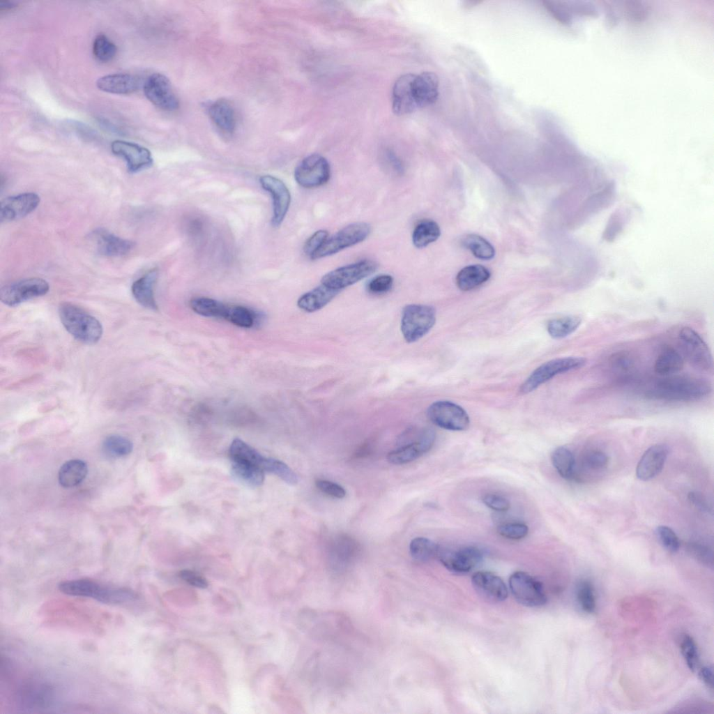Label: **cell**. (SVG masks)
I'll use <instances>...</instances> for the list:
<instances>
[{"instance_id": "obj_40", "label": "cell", "mask_w": 714, "mask_h": 714, "mask_svg": "<svg viewBox=\"0 0 714 714\" xmlns=\"http://www.w3.org/2000/svg\"><path fill=\"white\" fill-rule=\"evenodd\" d=\"M462 244L475 257L480 259H491L494 256L495 251L494 247L486 239L478 235H466L462 239Z\"/></svg>"}, {"instance_id": "obj_32", "label": "cell", "mask_w": 714, "mask_h": 714, "mask_svg": "<svg viewBox=\"0 0 714 714\" xmlns=\"http://www.w3.org/2000/svg\"><path fill=\"white\" fill-rule=\"evenodd\" d=\"M88 473L87 464L81 459L66 462L59 471V483L63 487H73L82 483Z\"/></svg>"}, {"instance_id": "obj_52", "label": "cell", "mask_w": 714, "mask_h": 714, "mask_svg": "<svg viewBox=\"0 0 714 714\" xmlns=\"http://www.w3.org/2000/svg\"><path fill=\"white\" fill-rule=\"evenodd\" d=\"M483 502L486 506L497 512L507 511L510 506L508 499L496 494H487L484 495Z\"/></svg>"}, {"instance_id": "obj_28", "label": "cell", "mask_w": 714, "mask_h": 714, "mask_svg": "<svg viewBox=\"0 0 714 714\" xmlns=\"http://www.w3.org/2000/svg\"><path fill=\"white\" fill-rule=\"evenodd\" d=\"M20 704L29 708L46 707L52 699V691L46 685L26 683L18 692Z\"/></svg>"}, {"instance_id": "obj_34", "label": "cell", "mask_w": 714, "mask_h": 714, "mask_svg": "<svg viewBox=\"0 0 714 714\" xmlns=\"http://www.w3.org/2000/svg\"><path fill=\"white\" fill-rule=\"evenodd\" d=\"M440 234V228L436 222L432 220H423L414 228L412 241L416 248H425L437 240Z\"/></svg>"}, {"instance_id": "obj_50", "label": "cell", "mask_w": 714, "mask_h": 714, "mask_svg": "<svg viewBox=\"0 0 714 714\" xmlns=\"http://www.w3.org/2000/svg\"><path fill=\"white\" fill-rule=\"evenodd\" d=\"M393 284V278L391 275L381 274L374 277L368 282L367 290L372 294H383L391 289Z\"/></svg>"}, {"instance_id": "obj_36", "label": "cell", "mask_w": 714, "mask_h": 714, "mask_svg": "<svg viewBox=\"0 0 714 714\" xmlns=\"http://www.w3.org/2000/svg\"><path fill=\"white\" fill-rule=\"evenodd\" d=\"M551 459L554 467L562 478L568 480L574 478L575 461L570 450L563 446L558 447L552 452Z\"/></svg>"}, {"instance_id": "obj_58", "label": "cell", "mask_w": 714, "mask_h": 714, "mask_svg": "<svg viewBox=\"0 0 714 714\" xmlns=\"http://www.w3.org/2000/svg\"><path fill=\"white\" fill-rule=\"evenodd\" d=\"M388 160L393 170L398 174H402L404 167L401 161L391 153L388 154Z\"/></svg>"}, {"instance_id": "obj_53", "label": "cell", "mask_w": 714, "mask_h": 714, "mask_svg": "<svg viewBox=\"0 0 714 714\" xmlns=\"http://www.w3.org/2000/svg\"><path fill=\"white\" fill-rule=\"evenodd\" d=\"M315 484L319 490L332 497L342 499L346 495L344 489L335 483L326 480H317Z\"/></svg>"}, {"instance_id": "obj_21", "label": "cell", "mask_w": 714, "mask_h": 714, "mask_svg": "<svg viewBox=\"0 0 714 714\" xmlns=\"http://www.w3.org/2000/svg\"><path fill=\"white\" fill-rule=\"evenodd\" d=\"M668 453V447L665 444H655L648 448L637 464V477L643 481L655 477L662 471Z\"/></svg>"}, {"instance_id": "obj_12", "label": "cell", "mask_w": 714, "mask_h": 714, "mask_svg": "<svg viewBox=\"0 0 714 714\" xmlns=\"http://www.w3.org/2000/svg\"><path fill=\"white\" fill-rule=\"evenodd\" d=\"M331 175L328 160L319 154L305 158L296 167L294 178L297 183L305 188H313L326 183Z\"/></svg>"}, {"instance_id": "obj_38", "label": "cell", "mask_w": 714, "mask_h": 714, "mask_svg": "<svg viewBox=\"0 0 714 714\" xmlns=\"http://www.w3.org/2000/svg\"><path fill=\"white\" fill-rule=\"evenodd\" d=\"M440 547L429 538L417 537L409 545L410 554L416 561L425 562L437 557Z\"/></svg>"}, {"instance_id": "obj_42", "label": "cell", "mask_w": 714, "mask_h": 714, "mask_svg": "<svg viewBox=\"0 0 714 714\" xmlns=\"http://www.w3.org/2000/svg\"><path fill=\"white\" fill-rule=\"evenodd\" d=\"M264 471L278 476L289 485H296L298 477L294 471L284 462L272 457H266Z\"/></svg>"}, {"instance_id": "obj_15", "label": "cell", "mask_w": 714, "mask_h": 714, "mask_svg": "<svg viewBox=\"0 0 714 714\" xmlns=\"http://www.w3.org/2000/svg\"><path fill=\"white\" fill-rule=\"evenodd\" d=\"M143 90L146 98L163 110L174 111L179 107V100L169 79L162 74L154 73L149 76Z\"/></svg>"}, {"instance_id": "obj_37", "label": "cell", "mask_w": 714, "mask_h": 714, "mask_svg": "<svg viewBox=\"0 0 714 714\" xmlns=\"http://www.w3.org/2000/svg\"><path fill=\"white\" fill-rule=\"evenodd\" d=\"M190 305L192 310L200 315L223 319L228 306L220 301L206 297L195 298L190 301Z\"/></svg>"}, {"instance_id": "obj_55", "label": "cell", "mask_w": 714, "mask_h": 714, "mask_svg": "<svg viewBox=\"0 0 714 714\" xmlns=\"http://www.w3.org/2000/svg\"><path fill=\"white\" fill-rule=\"evenodd\" d=\"M179 577L190 585L196 587L206 588L208 586L206 579L191 570H184L181 571Z\"/></svg>"}, {"instance_id": "obj_46", "label": "cell", "mask_w": 714, "mask_h": 714, "mask_svg": "<svg viewBox=\"0 0 714 714\" xmlns=\"http://www.w3.org/2000/svg\"><path fill=\"white\" fill-rule=\"evenodd\" d=\"M681 648L688 668L692 671H695L698 667L699 654L692 637L685 635L681 643Z\"/></svg>"}, {"instance_id": "obj_5", "label": "cell", "mask_w": 714, "mask_h": 714, "mask_svg": "<svg viewBox=\"0 0 714 714\" xmlns=\"http://www.w3.org/2000/svg\"><path fill=\"white\" fill-rule=\"evenodd\" d=\"M586 363L583 357L558 358L544 363L537 367L521 386L522 393H529L555 376L582 367Z\"/></svg>"}, {"instance_id": "obj_6", "label": "cell", "mask_w": 714, "mask_h": 714, "mask_svg": "<svg viewBox=\"0 0 714 714\" xmlns=\"http://www.w3.org/2000/svg\"><path fill=\"white\" fill-rule=\"evenodd\" d=\"M369 224L359 222L350 224L327 238L323 245L310 258L317 259L333 255L340 251L358 244L369 236Z\"/></svg>"}, {"instance_id": "obj_48", "label": "cell", "mask_w": 714, "mask_h": 714, "mask_svg": "<svg viewBox=\"0 0 714 714\" xmlns=\"http://www.w3.org/2000/svg\"><path fill=\"white\" fill-rule=\"evenodd\" d=\"M498 533L503 537L511 540H520L529 533L527 525L520 522L503 524L497 528Z\"/></svg>"}, {"instance_id": "obj_41", "label": "cell", "mask_w": 714, "mask_h": 714, "mask_svg": "<svg viewBox=\"0 0 714 714\" xmlns=\"http://www.w3.org/2000/svg\"><path fill=\"white\" fill-rule=\"evenodd\" d=\"M256 316L250 309L241 305H228L225 319L243 328H250L255 324Z\"/></svg>"}, {"instance_id": "obj_44", "label": "cell", "mask_w": 714, "mask_h": 714, "mask_svg": "<svg viewBox=\"0 0 714 714\" xmlns=\"http://www.w3.org/2000/svg\"><path fill=\"white\" fill-rule=\"evenodd\" d=\"M577 600L579 606L586 613H593L595 609V598L592 584L588 581H582L577 586Z\"/></svg>"}, {"instance_id": "obj_19", "label": "cell", "mask_w": 714, "mask_h": 714, "mask_svg": "<svg viewBox=\"0 0 714 714\" xmlns=\"http://www.w3.org/2000/svg\"><path fill=\"white\" fill-rule=\"evenodd\" d=\"M471 582L478 594L487 601L499 602L508 597V588L505 583L494 573L477 572L472 576Z\"/></svg>"}, {"instance_id": "obj_23", "label": "cell", "mask_w": 714, "mask_h": 714, "mask_svg": "<svg viewBox=\"0 0 714 714\" xmlns=\"http://www.w3.org/2000/svg\"><path fill=\"white\" fill-rule=\"evenodd\" d=\"M414 75L406 74L399 77L393 89V109L398 115L411 113L417 108L414 100L412 83Z\"/></svg>"}, {"instance_id": "obj_10", "label": "cell", "mask_w": 714, "mask_h": 714, "mask_svg": "<svg viewBox=\"0 0 714 714\" xmlns=\"http://www.w3.org/2000/svg\"><path fill=\"white\" fill-rule=\"evenodd\" d=\"M509 586L515 600L524 606L540 607L547 601L542 584L525 572L512 573L509 579Z\"/></svg>"}, {"instance_id": "obj_26", "label": "cell", "mask_w": 714, "mask_h": 714, "mask_svg": "<svg viewBox=\"0 0 714 714\" xmlns=\"http://www.w3.org/2000/svg\"><path fill=\"white\" fill-rule=\"evenodd\" d=\"M139 79L128 73H113L99 77L96 81V86L106 93L125 95L130 94L137 90Z\"/></svg>"}, {"instance_id": "obj_18", "label": "cell", "mask_w": 714, "mask_h": 714, "mask_svg": "<svg viewBox=\"0 0 714 714\" xmlns=\"http://www.w3.org/2000/svg\"><path fill=\"white\" fill-rule=\"evenodd\" d=\"M40 198L35 192H24L9 196L1 202V222L20 219L32 213L39 205Z\"/></svg>"}, {"instance_id": "obj_16", "label": "cell", "mask_w": 714, "mask_h": 714, "mask_svg": "<svg viewBox=\"0 0 714 714\" xmlns=\"http://www.w3.org/2000/svg\"><path fill=\"white\" fill-rule=\"evenodd\" d=\"M259 183L261 188L267 191L273 200V217L271 223L273 227H279L283 222L290 206V192L280 178L271 175L260 176Z\"/></svg>"}, {"instance_id": "obj_39", "label": "cell", "mask_w": 714, "mask_h": 714, "mask_svg": "<svg viewBox=\"0 0 714 714\" xmlns=\"http://www.w3.org/2000/svg\"><path fill=\"white\" fill-rule=\"evenodd\" d=\"M132 443L121 435H109L102 442L103 453L109 458H119L129 455L132 450Z\"/></svg>"}, {"instance_id": "obj_51", "label": "cell", "mask_w": 714, "mask_h": 714, "mask_svg": "<svg viewBox=\"0 0 714 714\" xmlns=\"http://www.w3.org/2000/svg\"><path fill=\"white\" fill-rule=\"evenodd\" d=\"M328 232L326 230L321 229L315 231L305 243L304 252L311 257L323 245L328 238Z\"/></svg>"}, {"instance_id": "obj_9", "label": "cell", "mask_w": 714, "mask_h": 714, "mask_svg": "<svg viewBox=\"0 0 714 714\" xmlns=\"http://www.w3.org/2000/svg\"><path fill=\"white\" fill-rule=\"evenodd\" d=\"M678 342L683 354L693 366L704 371L713 370V360L711 350L694 329L683 327L678 333Z\"/></svg>"}, {"instance_id": "obj_4", "label": "cell", "mask_w": 714, "mask_h": 714, "mask_svg": "<svg viewBox=\"0 0 714 714\" xmlns=\"http://www.w3.org/2000/svg\"><path fill=\"white\" fill-rule=\"evenodd\" d=\"M436 322V311L430 305L409 304L402 312L401 332L404 340L414 342L425 335Z\"/></svg>"}, {"instance_id": "obj_59", "label": "cell", "mask_w": 714, "mask_h": 714, "mask_svg": "<svg viewBox=\"0 0 714 714\" xmlns=\"http://www.w3.org/2000/svg\"><path fill=\"white\" fill-rule=\"evenodd\" d=\"M13 6H14V5H13V3L12 2L10 3V2H8V1H6V2H1L0 3V8H1V9L11 8Z\"/></svg>"}, {"instance_id": "obj_33", "label": "cell", "mask_w": 714, "mask_h": 714, "mask_svg": "<svg viewBox=\"0 0 714 714\" xmlns=\"http://www.w3.org/2000/svg\"><path fill=\"white\" fill-rule=\"evenodd\" d=\"M231 462V473L238 480L252 487H259L263 484L264 471L262 469L245 462Z\"/></svg>"}, {"instance_id": "obj_31", "label": "cell", "mask_w": 714, "mask_h": 714, "mask_svg": "<svg viewBox=\"0 0 714 714\" xmlns=\"http://www.w3.org/2000/svg\"><path fill=\"white\" fill-rule=\"evenodd\" d=\"M229 455L231 462L248 463L264 471L266 457L240 439L233 440L229 449Z\"/></svg>"}, {"instance_id": "obj_17", "label": "cell", "mask_w": 714, "mask_h": 714, "mask_svg": "<svg viewBox=\"0 0 714 714\" xmlns=\"http://www.w3.org/2000/svg\"><path fill=\"white\" fill-rule=\"evenodd\" d=\"M111 150L125 160L128 171L132 173L149 168L153 162L150 151L134 142L114 140L111 144Z\"/></svg>"}, {"instance_id": "obj_2", "label": "cell", "mask_w": 714, "mask_h": 714, "mask_svg": "<svg viewBox=\"0 0 714 714\" xmlns=\"http://www.w3.org/2000/svg\"><path fill=\"white\" fill-rule=\"evenodd\" d=\"M61 592L73 596L91 598L111 605H123L134 602L137 595L127 588L102 585L91 579H75L61 582Z\"/></svg>"}, {"instance_id": "obj_47", "label": "cell", "mask_w": 714, "mask_h": 714, "mask_svg": "<svg viewBox=\"0 0 714 714\" xmlns=\"http://www.w3.org/2000/svg\"><path fill=\"white\" fill-rule=\"evenodd\" d=\"M655 535L661 545L669 552H676L680 547V541L675 532L669 526H659Z\"/></svg>"}, {"instance_id": "obj_7", "label": "cell", "mask_w": 714, "mask_h": 714, "mask_svg": "<svg viewBox=\"0 0 714 714\" xmlns=\"http://www.w3.org/2000/svg\"><path fill=\"white\" fill-rule=\"evenodd\" d=\"M377 267V264L372 260H360L327 273L321 282L322 284L340 291L371 275Z\"/></svg>"}, {"instance_id": "obj_57", "label": "cell", "mask_w": 714, "mask_h": 714, "mask_svg": "<svg viewBox=\"0 0 714 714\" xmlns=\"http://www.w3.org/2000/svg\"><path fill=\"white\" fill-rule=\"evenodd\" d=\"M699 676L701 680L710 688H713V673L711 667L706 666L702 667L699 671Z\"/></svg>"}, {"instance_id": "obj_30", "label": "cell", "mask_w": 714, "mask_h": 714, "mask_svg": "<svg viewBox=\"0 0 714 714\" xmlns=\"http://www.w3.org/2000/svg\"><path fill=\"white\" fill-rule=\"evenodd\" d=\"M684 366V358L677 350L666 347L662 350L654 364V371L662 377L670 376L681 371Z\"/></svg>"}, {"instance_id": "obj_27", "label": "cell", "mask_w": 714, "mask_h": 714, "mask_svg": "<svg viewBox=\"0 0 714 714\" xmlns=\"http://www.w3.org/2000/svg\"><path fill=\"white\" fill-rule=\"evenodd\" d=\"M339 292L321 284L301 296L297 305L303 311L313 312L326 306Z\"/></svg>"}, {"instance_id": "obj_1", "label": "cell", "mask_w": 714, "mask_h": 714, "mask_svg": "<svg viewBox=\"0 0 714 714\" xmlns=\"http://www.w3.org/2000/svg\"><path fill=\"white\" fill-rule=\"evenodd\" d=\"M712 391L709 381L688 375L667 376L649 385L645 395L668 402H692L707 397Z\"/></svg>"}, {"instance_id": "obj_29", "label": "cell", "mask_w": 714, "mask_h": 714, "mask_svg": "<svg viewBox=\"0 0 714 714\" xmlns=\"http://www.w3.org/2000/svg\"><path fill=\"white\" fill-rule=\"evenodd\" d=\"M489 277L490 272L487 268L481 265H471L458 273L456 284L459 289L469 291L484 284Z\"/></svg>"}, {"instance_id": "obj_22", "label": "cell", "mask_w": 714, "mask_h": 714, "mask_svg": "<svg viewBox=\"0 0 714 714\" xmlns=\"http://www.w3.org/2000/svg\"><path fill=\"white\" fill-rule=\"evenodd\" d=\"M413 94L417 108L434 103L439 95V79L432 72L414 75L412 83Z\"/></svg>"}, {"instance_id": "obj_45", "label": "cell", "mask_w": 714, "mask_h": 714, "mask_svg": "<svg viewBox=\"0 0 714 714\" xmlns=\"http://www.w3.org/2000/svg\"><path fill=\"white\" fill-rule=\"evenodd\" d=\"M685 549L692 558L708 568H713V552L709 547L692 542L686 545Z\"/></svg>"}, {"instance_id": "obj_8", "label": "cell", "mask_w": 714, "mask_h": 714, "mask_svg": "<svg viewBox=\"0 0 714 714\" xmlns=\"http://www.w3.org/2000/svg\"><path fill=\"white\" fill-rule=\"evenodd\" d=\"M427 417L438 427L451 431L466 430L470 423L466 411L458 404L450 401L440 400L430 404L427 411Z\"/></svg>"}, {"instance_id": "obj_20", "label": "cell", "mask_w": 714, "mask_h": 714, "mask_svg": "<svg viewBox=\"0 0 714 714\" xmlns=\"http://www.w3.org/2000/svg\"><path fill=\"white\" fill-rule=\"evenodd\" d=\"M91 241L96 250L107 257H119L129 253L134 248V243L123 238L109 231L98 228L90 234Z\"/></svg>"}, {"instance_id": "obj_13", "label": "cell", "mask_w": 714, "mask_h": 714, "mask_svg": "<svg viewBox=\"0 0 714 714\" xmlns=\"http://www.w3.org/2000/svg\"><path fill=\"white\" fill-rule=\"evenodd\" d=\"M484 553L476 546H466L458 549H443L440 547L437 558L449 571L457 573H466L476 568L483 560Z\"/></svg>"}, {"instance_id": "obj_14", "label": "cell", "mask_w": 714, "mask_h": 714, "mask_svg": "<svg viewBox=\"0 0 714 714\" xmlns=\"http://www.w3.org/2000/svg\"><path fill=\"white\" fill-rule=\"evenodd\" d=\"M413 440L387 455V459L393 464L411 462L429 451L435 441V433L431 429L417 431L412 429Z\"/></svg>"}, {"instance_id": "obj_35", "label": "cell", "mask_w": 714, "mask_h": 714, "mask_svg": "<svg viewBox=\"0 0 714 714\" xmlns=\"http://www.w3.org/2000/svg\"><path fill=\"white\" fill-rule=\"evenodd\" d=\"M582 319L577 316H566L549 321L547 330L554 339H562L575 332L580 326Z\"/></svg>"}, {"instance_id": "obj_24", "label": "cell", "mask_w": 714, "mask_h": 714, "mask_svg": "<svg viewBox=\"0 0 714 714\" xmlns=\"http://www.w3.org/2000/svg\"><path fill=\"white\" fill-rule=\"evenodd\" d=\"M209 116L215 127L226 136L231 135L236 128V113L231 103L225 99L213 102L208 107Z\"/></svg>"}, {"instance_id": "obj_11", "label": "cell", "mask_w": 714, "mask_h": 714, "mask_svg": "<svg viewBox=\"0 0 714 714\" xmlns=\"http://www.w3.org/2000/svg\"><path fill=\"white\" fill-rule=\"evenodd\" d=\"M50 289L49 283L40 278L20 280L2 287L0 299L8 306H15L24 301L45 295Z\"/></svg>"}, {"instance_id": "obj_49", "label": "cell", "mask_w": 714, "mask_h": 714, "mask_svg": "<svg viewBox=\"0 0 714 714\" xmlns=\"http://www.w3.org/2000/svg\"><path fill=\"white\" fill-rule=\"evenodd\" d=\"M609 363L614 370L625 373L632 370L635 362L630 352L623 351L613 354L610 358Z\"/></svg>"}, {"instance_id": "obj_56", "label": "cell", "mask_w": 714, "mask_h": 714, "mask_svg": "<svg viewBox=\"0 0 714 714\" xmlns=\"http://www.w3.org/2000/svg\"><path fill=\"white\" fill-rule=\"evenodd\" d=\"M688 499L692 504L704 512L711 511V508L706 499L703 494L699 492H692L688 494Z\"/></svg>"}, {"instance_id": "obj_54", "label": "cell", "mask_w": 714, "mask_h": 714, "mask_svg": "<svg viewBox=\"0 0 714 714\" xmlns=\"http://www.w3.org/2000/svg\"><path fill=\"white\" fill-rule=\"evenodd\" d=\"M584 462L589 469L599 470L606 467L608 457L602 451L593 450L586 455Z\"/></svg>"}, {"instance_id": "obj_43", "label": "cell", "mask_w": 714, "mask_h": 714, "mask_svg": "<svg viewBox=\"0 0 714 714\" xmlns=\"http://www.w3.org/2000/svg\"><path fill=\"white\" fill-rule=\"evenodd\" d=\"M93 53L100 61L107 62L114 57L116 53V47L107 36L104 34H98L93 43Z\"/></svg>"}, {"instance_id": "obj_3", "label": "cell", "mask_w": 714, "mask_h": 714, "mask_svg": "<svg viewBox=\"0 0 714 714\" xmlns=\"http://www.w3.org/2000/svg\"><path fill=\"white\" fill-rule=\"evenodd\" d=\"M59 316L66 330L78 341L94 344L101 338L103 328L101 323L82 307L70 303H61Z\"/></svg>"}, {"instance_id": "obj_25", "label": "cell", "mask_w": 714, "mask_h": 714, "mask_svg": "<svg viewBox=\"0 0 714 714\" xmlns=\"http://www.w3.org/2000/svg\"><path fill=\"white\" fill-rule=\"evenodd\" d=\"M158 277V271L154 268L136 280L131 286V292L135 301L144 307L157 310L154 297V287Z\"/></svg>"}]
</instances>
